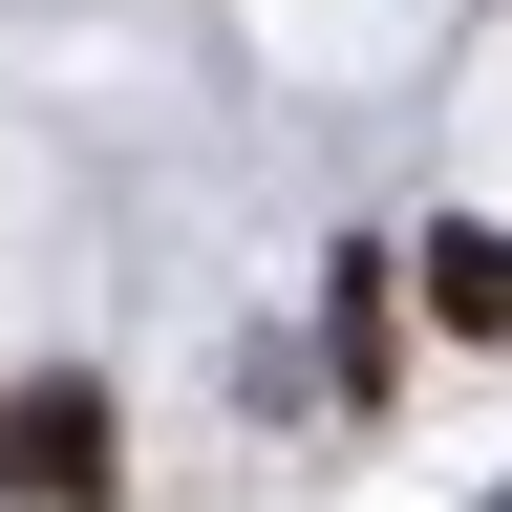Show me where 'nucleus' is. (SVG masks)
<instances>
[{
  "label": "nucleus",
  "mask_w": 512,
  "mask_h": 512,
  "mask_svg": "<svg viewBox=\"0 0 512 512\" xmlns=\"http://www.w3.org/2000/svg\"><path fill=\"white\" fill-rule=\"evenodd\" d=\"M0 470H22L43 512H107V406L86 384H22V406H0Z\"/></svg>",
  "instance_id": "nucleus-1"
},
{
  "label": "nucleus",
  "mask_w": 512,
  "mask_h": 512,
  "mask_svg": "<svg viewBox=\"0 0 512 512\" xmlns=\"http://www.w3.org/2000/svg\"><path fill=\"white\" fill-rule=\"evenodd\" d=\"M427 299L470 320V342H512V256H491V235H427Z\"/></svg>",
  "instance_id": "nucleus-2"
}]
</instances>
